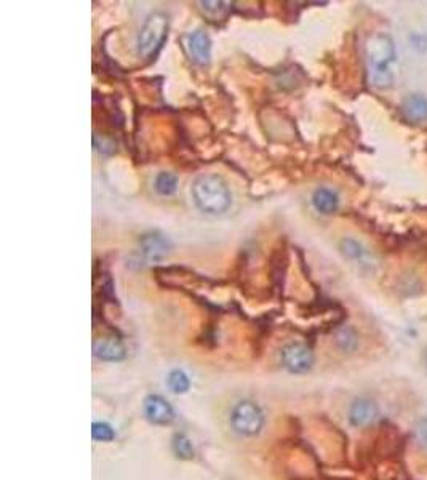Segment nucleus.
I'll use <instances>...</instances> for the list:
<instances>
[{"mask_svg":"<svg viewBox=\"0 0 427 480\" xmlns=\"http://www.w3.org/2000/svg\"><path fill=\"white\" fill-rule=\"evenodd\" d=\"M365 56L371 85L381 90L391 89L394 85V74L389 66L395 61V43L392 37L384 32H376L368 37Z\"/></svg>","mask_w":427,"mask_h":480,"instance_id":"f257e3e1","label":"nucleus"},{"mask_svg":"<svg viewBox=\"0 0 427 480\" xmlns=\"http://www.w3.org/2000/svg\"><path fill=\"white\" fill-rule=\"evenodd\" d=\"M192 198L198 210L208 215H221L232 205L229 186L220 174H202L192 184Z\"/></svg>","mask_w":427,"mask_h":480,"instance_id":"f03ea898","label":"nucleus"},{"mask_svg":"<svg viewBox=\"0 0 427 480\" xmlns=\"http://www.w3.org/2000/svg\"><path fill=\"white\" fill-rule=\"evenodd\" d=\"M168 34V18L163 13H152L146 19L138 34L137 50L143 58H152L162 48Z\"/></svg>","mask_w":427,"mask_h":480,"instance_id":"7ed1b4c3","label":"nucleus"},{"mask_svg":"<svg viewBox=\"0 0 427 480\" xmlns=\"http://www.w3.org/2000/svg\"><path fill=\"white\" fill-rule=\"evenodd\" d=\"M232 428H234L239 434L244 435H255L258 434L261 428H263L264 416L263 411L253 402H240L232 411L231 416Z\"/></svg>","mask_w":427,"mask_h":480,"instance_id":"20e7f679","label":"nucleus"},{"mask_svg":"<svg viewBox=\"0 0 427 480\" xmlns=\"http://www.w3.org/2000/svg\"><path fill=\"white\" fill-rule=\"evenodd\" d=\"M282 362L291 373H305L314 365V354L304 344L293 343L284 347Z\"/></svg>","mask_w":427,"mask_h":480,"instance_id":"39448f33","label":"nucleus"},{"mask_svg":"<svg viewBox=\"0 0 427 480\" xmlns=\"http://www.w3.org/2000/svg\"><path fill=\"white\" fill-rule=\"evenodd\" d=\"M172 244L162 232L150 231L139 237V250L148 261H162L170 253Z\"/></svg>","mask_w":427,"mask_h":480,"instance_id":"423d86ee","label":"nucleus"},{"mask_svg":"<svg viewBox=\"0 0 427 480\" xmlns=\"http://www.w3.org/2000/svg\"><path fill=\"white\" fill-rule=\"evenodd\" d=\"M186 48L191 60L196 65L205 66L210 62L211 58V38L205 31L197 29L186 37Z\"/></svg>","mask_w":427,"mask_h":480,"instance_id":"0eeeda50","label":"nucleus"},{"mask_svg":"<svg viewBox=\"0 0 427 480\" xmlns=\"http://www.w3.org/2000/svg\"><path fill=\"white\" fill-rule=\"evenodd\" d=\"M378 416H380V409H378L376 402L367 397L354 400V404L349 409V421L356 428H365L375 423Z\"/></svg>","mask_w":427,"mask_h":480,"instance_id":"6e6552de","label":"nucleus"},{"mask_svg":"<svg viewBox=\"0 0 427 480\" xmlns=\"http://www.w3.org/2000/svg\"><path fill=\"white\" fill-rule=\"evenodd\" d=\"M144 413L154 424H170L173 421V409L163 397L149 396L144 402Z\"/></svg>","mask_w":427,"mask_h":480,"instance_id":"1a4fd4ad","label":"nucleus"},{"mask_svg":"<svg viewBox=\"0 0 427 480\" xmlns=\"http://www.w3.org/2000/svg\"><path fill=\"white\" fill-rule=\"evenodd\" d=\"M404 117L411 124L427 122V98L424 95H408L400 106Z\"/></svg>","mask_w":427,"mask_h":480,"instance_id":"9d476101","label":"nucleus"},{"mask_svg":"<svg viewBox=\"0 0 427 480\" xmlns=\"http://www.w3.org/2000/svg\"><path fill=\"white\" fill-rule=\"evenodd\" d=\"M95 354L101 361L117 362L125 357V347L117 338H103L95 343Z\"/></svg>","mask_w":427,"mask_h":480,"instance_id":"9b49d317","label":"nucleus"},{"mask_svg":"<svg viewBox=\"0 0 427 480\" xmlns=\"http://www.w3.org/2000/svg\"><path fill=\"white\" fill-rule=\"evenodd\" d=\"M312 205L322 215H332L339 207V196L328 187H319L312 196Z\"/></svg>","mask_w":427,"mask_h":480,"instance_id":"f8f14e48","label":"nucleus"},{"mask_svg":"<svg viewBox=\"0 0 427 480\" xmlns=\"http://www.w3.org/2000/svg\"><path fill=\"white\" fill-rule=\"evenodd\" d=\"M339 250H341V253L351 261H362L363 263V261L367 260L365 247L358 240L351 239V237H346V239L339 242Z\"/></svg>","mask_w":427,"mask_h":480,"instance_id":"ddd939ff","label":"nucleus"},{"mask_svg":"<svg viewBox=\"0 0 427 480\" xmlns=\"http://www.w3.org/2000/svg\"><path fill=\"white\" fill-rule=\"evenodd\" d=\"M178 189V176L170 172H160L155 178V191L160 196H173Z\"/></svg>","mask_w":427,"mask_h":480,"instance_id":"4468645a","label":"nucleus"},{"mask_svg":"<svg viewBox=\"0 0 427 480\" xmlns=\"http://www.w3.org/2000/svg\"><path fill=\"white\" fill-rule=\"evenodd\" d=\"M173 452L178 458L191 459L194 457V447L184 434H176L173 437Z\"/></svg>","mask_w":427,"mask_h":480,"instance_id":"2eb2a0df","label":"nucleus"},{"mask_svg":"<svg viewBox=\"0 0 427 480\" xmlns=\"http://www.w3.org/2000/svg\"><path fill=\"white\" fill-rule=\"evenodd\" d=\"M168 386L170 389L173 392H176V394H183V392H186L189 389V380L186 376V373L181 370H174L170 373L168 376Z\"/></svg>","mask_w":427,"mask_h":480,"instance_id":"dca6fc26","label":"nucleus"},{"mask_svg":"<svg viewBox=\"0 0 427 480\" xmlns=\"http://www.w3.org/2000/svg\"><path fill=\"white\" fill-rule=\"evenodd\" d=\"M338 343L344 351H352L357 346V334L352 328H344L338 333Z\"/></svg>","mask_w":427,"mask_h":480,"instance_id":"f3484780","label":"nucleus"},{"mask_svg":"<svg viewBox=\"0 0 427 480\" xmlns=\"http://www.w3.org/2000/svg\"><path fill=\"white\" fill-rule=\"evenodd\" d=\"M91 435L100 442H109V440L114 439V431L106 423H95L93 429H91Z\"/></svg>","mask_w":427,"mask_h":480,"instance_id":"a211bd4d","label":"nucleus"},{"mask_svg":"<svg viewBox=\"0 0 427 480\" xmlns=\"http://www.w3.org/2000/svg\"><path fill=\"white\" fill-rule=\"evenodd\" d=\"M415 434H416V439H418V442L427 448V418L421 420L419 423L416 424Z\"/></svg>","mask_w":427,"mask_h":480,"instance_id":"6ab92c4d","label":"nucleus"},{"mask_svg":"<svg viewBox=\"0 0 427 480\" xmlns=\"http://www.w3.org/2000/svg\"><path fill=\"white\" fill-rule=\"evenodd\" d=\"M200 5H202L203 12L216 14V13L222 12V10H224V5H227V3L226 2H200Z\"/></svg>","mask_w":427,"mask_h":480,"instance_id":"aec40b11","label":"nucleus"},{"mask_svg":"<svg viewBox=\"0 0 427 480\" xmlns=\"http://www.w3.org/2000/svg\"><path fill=\"white\" fill-rule=\"evenodd\" d=\"M426 365H427V351H426Z\"/></svg>","mask_w":427,"mask_h":480,"instance_id":"412c9836","label":"nucleus"}]
</instances>
